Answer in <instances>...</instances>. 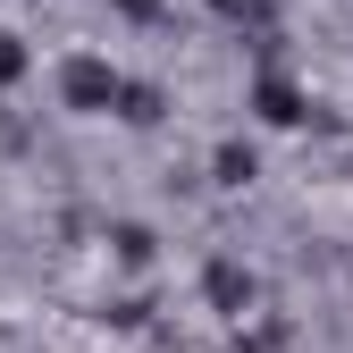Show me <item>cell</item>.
Returning a JSON list of instances; mask_svg holds the SVG:
<instances>
[{"label": "cell", "instance_id": "1", "mask_svg": "<svg viewBox=\"0 0 353 353\" xmlns=\"http://www.w3.org/2000/svg\"><path fill=\"white\" fill-rule=\"evenodd\" d=\"M118 84H126V76H118L110 59H93V51H76V59L59 68V101H68V110H84V118H101V110L118 101Z\"/></svg>", "mask_w": 353, "mask_h": 353}, {"label": "cell", "instance_id": "2", "mask_svg": "<svg viewBox=\"0 0 353 353\" xmlns=\"http://www.w3.org/2000/svg\"><path fill=\"white\" fill-rule=\"evenodd\" d=\"M252 110L270 118V126H303V118H312V93H303L294 76L270 68V76H252Z\"/></svg>", "mask_w": 353, "mask_h": 353}, {"label": "cell", "instance_id": "3", "mask_svg": "<svg viewBox=\"0 0 353 353\" xmlns=\"http://www.w3.org/2000/svg\"><path fill=\"white\" fill-rule=\"evenodd\" d=\"M202 294H210V312L244 320V303H252V278L236 270V261H210V270H202Z\"/></svg>", "mask_w": 353, "mask_h": 353}, {"label": "cell", "instance_id": "4", "mask_svg": "<svg viewBox=\"0 0 353 353\" xmlns=\"http://www.w3.org/2000/svg\"><path fill=\"white\" fill-rule=\"evenodd\" d=\"M210 168H219V185H252V176H261V152H252V143H219Z\"/></svg>", "mask_w": 353, "mask_h": 353}, {"label": "cell", "instance_id": "5", "mask_svg": "<svg viewBox=\"0 0 353 353\" xmlns=\"http://www.w3.org/2000/svg\"><path fill=\"white\" fill-rule=\"evenodd\" d=\"M110 244H118V261H152V228H118Z\"/></svg>", "mask_w": 353, "mask_h": 353}, {"label": "cell", "instance_id": "6", "mask_svg": "<svg viewBox=\"0 0 353 353\" xmlns=\"http://www.w3.org/2000/svg\"><path fill=\"white\" fill-rule=\"evenodd\" d=\"M17 76H26V42H17V34H0V84H17Z\"/></svg>", "mask_w": 353, "mask_h": 353}, {"label": "cell", "instance_id": "7", "mask_svg": "<svg viewBox=\"0 0 353 353\" xmlns=\"http://www.w3.org/2000/svg\"><path fill=\"white\" fill-rule=\"evenodd\" d=\"M110 9H118V17H135V26H152V17L168 9V0H110Z\"/></svg>", "mask_w": 353, "mask_h": 353}, {"label": "cell", "instance_id": "8", "mask_svg": "<svg viewBox=\"0 0 353 353\" xmlns=\"http://www.w3.org/2000/svg\"><path fill=\"white\" fill-rule=\"evenodd\" d=\"M210 9H219V17H252L261 0H210Z\"/></svg>", "mask_w": 353, "mask_h": 353}]
</instances>
